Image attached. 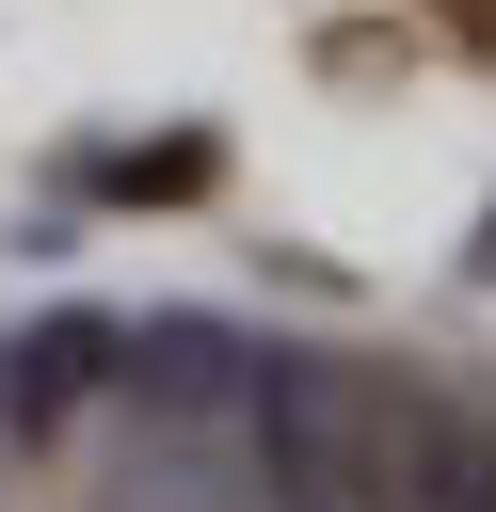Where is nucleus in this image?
<instances>
[{"label":"nucleus","instance_id":"obj_1","mask_svg":"<svg viewBox=\"0 0 496 512\" xmlns=\"http://www.w3.org/2000/svg\"><path fill=\"white\" fill-rule=\"evenodd\" d=\"M256 464L288 512H416L432 400H400L352 352H256Z\"/></svg>","mask_w":496,"mask_h":512},{"label":"nucleus","instance_id":"obj_2","mask_svg":"<svg viewBox=\"0 0 496 512\" xmlns=\"http://www.w3.org/2000/svg\"><path fill=\"white\" fill-rule=\"evenodd\" d=\"M96 512H272V464H256V384L192 400V384H128L112 416V496Z\"/></svg>","mask_w":496,"mask_h":512},{"label":"nucleus","instance_id":"obj_3","mask_svg":"<svg viewBox=\"0 0 496 512\" xmlns=\"http://www.w3.org/2000/svg\"><path fill=\"white\" fill-rule=\"evenodd\" d=\"M96 368H112V320H80V304H64V320H32V336H0V448H32Z\"/></svg>","mask_w":496,"mask_h":512},{"label":"nucleus","instance_id":"obj_4","mask_svg":"<svg viewBox=\"0 0 496 512\" xmlns=\"http://www.w3.org/2000/svg\"><path fill=\"white\" fill-rule=\"evenodd\" d=\"M416 512H496V432H480V416H432V464H416Z\"/></svg>","mask_w":496,"mask_h":512},{"label":"nucleus","instance_id":"obj_5","mask_svg":"<svg viewBox=\"0 0 496 512\" xmlns=\"http://www.w3.org/2000/svg\"><path fill=\"white\" fill-rule=\"evenodd\" d=\"M480 272H496V208H480Z\"/></svg>","mask_w":496,"mask_h":512}]
</instances>
